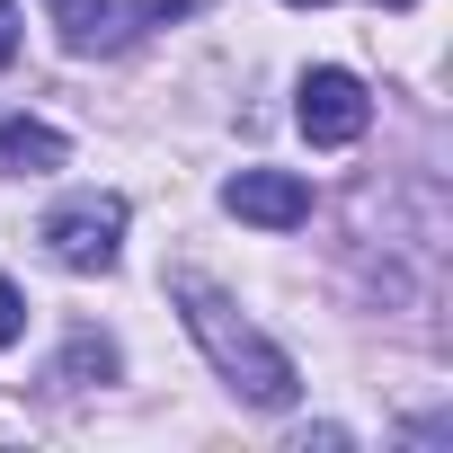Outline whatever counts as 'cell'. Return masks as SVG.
<instances>
[{
	"label": "cell",
	"mask_w": 453,
	"mask_h": 453,
	"mask_svg": "<svg viewBox=\"0 0 453 453\" xmlns=\"http://www.w3.org/2000/svg\"><path fill=\"white\" fill-rule=\"evenodd\" d=\"M169 294H178V311H187L196 347L213 356V373L232 382L241 400H258V409H294V391H303V382H294V356H285L267 329H250L232 294H213L204 276H178Z\"/></svg>",
	"instance_id": "6da1fadb"
},
{
	"label": "cell",
	"mask_w": 453,
	"mask_h": 453,
	"mask_svg": "<svg viewBox=\"0 0 453 453\" xmlns=\"http://www.w3.org/2000/svg\"><path fill=\"white\" fill-rule=\"evenodd\" d=\"M45 250L72 276H107L125 258V196H72L45 213Z\"/></svg>",
	"instance_id": "7a4b0ae2"
},
{
	"label": "cell",
	"mask_w": 453,
	"mask_h": 453,
	"mask_svg": "<svg viewBox=\"0 0 453 453\" xmlns=\"http://www.w3.org/2000/svg\"><path fill=\"white\" fill-rule=\"evenodd\" d=\"M294 116H303V134H311L320 151H347V142L373 125V98H365V81H356V72L320 63V72H303V98H294Z\"/></svg>",
	"instance_id": "3957f363"
},
{
	"label": "cell",
	"mask_w": 453,
	"mask_h": 453,
	"mask_svg": "<svg viewBox=\"0 0 453 453\" xmlns=\"http://www.w3.org/2000/svg\"><path fill=\"white\" fill-rule=\"evenodd\" d=\"M222 204H232L241 222H258V232H303L311 222V187L294 169H232L222 178Z\"/></svg>",
	"instance_id": "277c9868"
},
{
	"label": "cell",
	"mask_w": 453,
	"mask_h": 453,
	"mask_svg": "<svg viewBox=\"0 0 453 453\" xmlns=\"http://www.w3.org/2000/svg\"><path fill=\"white\" fill-rule=\"evenodd\" d=\"M54 27H63L72 54H116V45H134L151 19H142V0H54Z\"/></svg>",
	"instance_id": "5b68a950"
},
{
	"label": "cell",
	"mask_w": 453,
	"mask_h": 453,
	"mask_svg": "<svg viewBox=\"0 0 453 453\" xmlns=\"http://www.w3.org/2000/svg\"><path fill=\"white\" fill-rule=\"evenodd\" d=\"M72 160V142L54 134V125H36V116H10L0 125V169H63Z\"/></svg>",
	"instance_id": "8992f818"
},
{
	"label": "cell",
	"mask_w": 453,
	"mask_h": 453,
	"mask_svg": "<svg viewBox=\"0 0 453 453\" xmlns=\"http://www.w3.org/2000/svg\"><path fill=\"white\" fill-rule=\"evenodd\" d=\"M89 373H98V382H107V373H116V347H107V338H89V329H81V338H72V347H63V373H54V382H89Z\"/></svg>",
	"instance_id": "52a82bcc"
},
{
	"label": "cell",
	"mask_w": 453,
	"mask_h": 453,
	"mask_svg": "<svg viewBox=\"0 0 453 453\" xmlns=\"http://www.w3.org/2000/svg\"><path fill=\"white\" fill-rule=\"evenodd\" d=\"M27 338V303H19V285L0 276V347H19Z\"/></svg>",
	"instance_id": "ba28073f"
},
{
	"label": "cell",
	"mask_w": 453,
	"mask_h": 453,
	"mask_svg": "<svg viewBox=\"0 0 453 453\" xmlns=\"http://www.w3.org/2000/svg\"><path fill=\"white\" fill-rule=\"evenodd\" d=\"M196 10H204V0H142V19H151V27H169V19H196Z\"/></svg>",
	"instance_id": "9c48e42d"
},
{
	"label": "cell",
	"mask_w": 453,
	"mask_h": 453,
	"mask_svg": "<svg viewBox=\"0 0 453 453\" xmlns=\"http://www.w3.org/2000/svg\"><path fill=\"white\" fill-rule=\"evenodd\" d=\"M19 54V0H0V63Z\"/></svg>",
	"instance_id": "30bf717a"
},
{
	"label": "cell",
	"mask_w": 453,
	"mask_h": 453,
	"mask_svg": "<svg viewBox=\"0 0 453 453\" xmlns=\"http://www.w3.org/2000/svg\"><path fill=\"white\" fill-rule=\"evenodd\" d=\"M294 10H320V0H294Z\"/></svg>",
	"instance_id": "8fae6325"
},
{
	"label": "cell",
	"mask_w": 453,
	"mask_h": 453,
	"mask_svg": "<svg viewBox=\"0 0 453 453\" xmlns=\"http://www.w3.org/2000/svg\"><path fill=\"white\" fill-rule=\"evenodd\" d=\"M382 10H409V0H382Z\"/></svg>",
	"instance_id": "7c38bea8"
}]
</instances>
